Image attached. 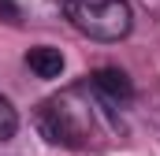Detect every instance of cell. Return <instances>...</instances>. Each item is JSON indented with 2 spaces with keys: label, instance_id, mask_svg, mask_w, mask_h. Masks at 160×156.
Wrapping results in <instances>:
<instances>
[{
  "label": "cell",
  "instance_id": "cell-1",
  "mask_svg": "<svg viewBox=\"0 0 160 156\" xmlns=\"http://www.w3.org/2000/svg\"><path fill=\"white\" fill-rule=\"evenodd\" d=\"M38 130L45 141L63 145V149H101L97 138H108L116 130L112 104L89 85H71L60 97H48L38 108Z\"/></svg>",
  "mask_w": 160,
  "mask_h": 156
},
{
  "label": "cell",
  "instance_id": "cell-6",
  "mask_svg": "<svg viewBox=\"0 0 160 156\" xmlns=\"http://www.w3.org/2000/svg\"><path fill=\"white\" fill-rule=\"evenodd\" d=\"M0 19L15 22V19H19V4H15V0H0Z\"/></svg>",
  "mask_w": 160,
  "mask_h": 156
},
{
  "label": "cell",
  "instance_id": "cell-4",
  "mask_svg": "<svg viewBox=\"0 0 160 156\" xmlns=\"http://www.w3.org/2000/svg\"><path fill=\"white\" fill-rule=\"evenodd\" d=\"M26 67L38 78H60L63 75V52L52 48V45H34L26 52Z\"/></svg>",
  "mask_w": 160,
  "mask_h": 156
},
{
  "label": "cell",
  "instance_id": "cell-5",
  "mask_svg": "<svg viewBox=\"0 0 160 156\" xmlns=\"http://www.w3.org/2000/svg\"><path fill=\"white\" fill-rule=\"evenodd\" d=\"M15 130H19V112H15V104L0 93V141H11Z\"/></svg>",
  "mask_w": 160,
  "mask_h": 156
},
{
  "label": "cell",
  "instance_id": "cell-2",
  "mask_svg": "<svg viewBox=\"0 0 160 156\" xmlns=\"http://www.w3.org/2000/svg\"><path fill=\"white\" fill-rule=\"evenodd\" d=\"M63 19L89 41H123L134 30V11L127 0H63Z\"/></svg>",
  "mask_w": 160,
  "mask_h": 156
},
{
  "label": "cell",
  "instance_id": "cell-3",
  "mask_svg": "<svg viewBox=\"0 0 160 156\" xmlns=\"http://www.w3.org/2000/svg\"><path fill=\"white\" fill-rule=\"evenodd\" d=\"M89 85H93L112 108H119V104H127V100L134 97V85H130V78L123 75L119 67H101V71H93V75H89Z\"/></svg>",
  "mask_w": 160,
  "mask_h": 156
}]
</instances>
